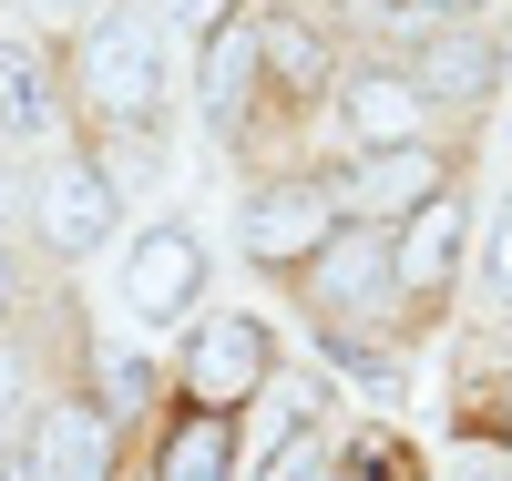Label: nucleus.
I'll use <instances>...</instances> for the list:
<instances>
[{
	"label": "nucleus",
	"mask_w": 512,
	"mask_h": 481,
	"mask_svg": "<svg viewBox=\"0 0 512 481\" xmlns=\"http://www.w3.org/2000/svg\"><path fill=\"white\" fill-rule=\"evenodd\" d=\"M195 287H205V256H195V236L185 226H154V236H134V256H123V297H134V318H185L195 308Z\"/></svg>",
	"instance_id": "2"
},
{
	"label": "nucleus",
	"mask_w": 512,
	"mask_h": 481,
	"mask_svg": "<svg viewBox=\"0 0 512 481\" xmlns=\"http://www.w3.org/2000/svg\"><path fill=\"white\" fill-rule=\"evenodd\" d=\"M492 62H482V41H431L420 52V93H482Z\"/></svg>",
	"instance_id": "13"
},
{
	"label": "nucleus",
	"mask_w": 512,
	"mask_h": 481,
	"mask_svg": "<svg viewBox=\"0 0 512 481\" xmlns=\"http://www.w3.org/2000/svg\"><path fill=\"white\" fill-rule=\"evenodd\" d=\"M400 267H390V236H328L318 246V297H328V308L338 318H359V308H379V287H390Z\"/></svg>",
	"instance_id": "5"
},
{
	"label": "nucleus",
	"mask_w": 512,
	"mask_h": 481,
	"mask_svg": "<svg viewBox=\"0 0 512 481\" xmlns=\"http://www.w3.org/2000/svg\"><path fill=\"white\" fill-rule=\"evenodd\" d=\"M82 93H93L113 123H144L164 103V52H154V31L134 11H113L93 41H82Z\"/></svg>",
	"instance_id": "1"
},
{
	"label": "nucleus",
	"mask_w": 512,
	"mask_h": 481,
	"mask_svg": "<svg viewBox=\"0 0 512 481\" xmlns=\"http://www.w3.org/2000/svg\"><path fill=\"white\" fill-rule=\"evenodd\" d=\"M482 277H492V297H512V205H502V226H492V256H482Z\"/></svg>",
	"instance_id": "18"
},
{
	"label": "nucleus",
	"mask_w": 512,
	"mask_h": 481,
	"mask_svg": "<svg viewBox=\"0 0 512 481\" xmlns=\"http://www.w3.org/2000/svg\"><path fill=\"white\" fill-rule=\"evenodd\" d=\"M11 389H21V379H11V369H0V410H11Z\"/></svg>",
	"instance_id": "22"
},
{
	"label": "nucleus",
	"mask_w": 512,
	"mask_h": 481,
	"mask_svg": "<svg viewBox=\"0 0 512 481\" xmlns=\"http://www.w3.org/2000/svg\"><path fill=\"white\" fill-rule=\"evenodd\" d=\"M185 379H195L205 410H226V400H246V389H267V328H256V318H216V328L195 338Z\"/></svg>",
	"instance_id": "3"
},
{
	"label": "nucleus",
	"mask_w": 512,
	"mask_h": 481,
	"mask_svg": "<svg viewBox=\"0 0 512 481\" xmlns=\"http://www.w3.org/2000/svg\"><path fill=\"white\" fill-rule=\"evenodd\" d=\"M431 185H441V164L420 154V144H390V154H369V164L349 174V205H359V215H400V205L420 215Z\"/></svg>",
	"instance_id": "7"
},
{
	"label": "nucleus",
	"mask_w": 512,
	"mask_h": 481,
	"mask_svg": "<svg viewBox=\"0 0 512 481\" xmlns=\"http://www.w3.org/2000/svg\"><path fill=\"white\" fill-rule=\"evenodd\" d=\"M287 430H297V389H277V379H267V410H256V430H246V461L267 471V461L287 451Z\"/></svg>",
	"instance_id": "16"
},
{
	"label": "nucleus",
	"mask_w": 512,
	"mask_h": 481,
	"mask_svg": "<svg viewBox=\"0 0 512 481\" xmlns=\"http://www.w3.org/2000/svg\"><path fill=\"white\" fill-rule=\"evenodd\" d=\"M328 246V195L318 185H277L246 205V256H267V267H287V256H318Z\"/></svg>",
	"instance_id": "4"
},
{
	"label": "nucleus",
	"mask_w": 512,
	"mask_h": 481,
	"mask_svg": "<svg viewBox=\"0 0 512 481\" xmlns=\"http://www.w3.org/2000/svg\"><path fill=\"white\" fill-rule=\"evenodd\" d=\"M338 113H349V134H359L369 154H390V144H410L420 93H410V82H349V93H338Z\"/></svg>",
	"instance_id": "11"
},
{
	"label": "nucleus",
	"mask_w": 512,
	"mask_h": 481,
	"mask_svg": "<svg viewBox=\"0 0 512 481\" xmlns=\"http://www.w3.org/2000/svg\"><path fill=\"white\" fill-rule=\"evenodd\" d=\"M31 481H103V420H93V410H41V430H31Z\"/></svg>",
	"instance_id": "8"
},
{
	"label": "nucleus",
	"mask_w": 512,
	"mask_h": 481,
	"mask_svg": "<svg viewBox=\"0 0 512 481\" xmlns=\"http://www.w3.org/2000/svg\"><path fill=\"white\" fill-rule=\"evenodd\" d=\"M164 11H175V21H195V31H216V21H226V0H164Z\"/></svg>",
	"instance_id": "20"
},
{
	"label": "nucleus",
	"mask_w": 512,
	"mask_h": 481,
	"mask_svg": "<svg viewBox=\"0 0 512 481\" xmlns=\"http://www.w3.org/2000/svg\"><path fill=\"white\" fill-rule=\"evenodd\" d=\"M441 11H472V0H441Z\"/></svg>",
	"instance_id": "24"
},
{
	"label": "nucleus",
	"mask_w": 512,
	"mask_h": 481,
	"mask_svg": "<svg viewBox=\"0 0 512 481\" xmlns=\"http://www.w3.org/2000/svg\"><path fill=\"white\" fill-rule=\"evenodd\" d=\"M0 481H11V471H0Z\"/></svg>",
	"instance_id": "27"
},
{
	"label": "nucleus",
	"mask_w": 512,
	"mask_h": 481,
	"mask_svg": "<svg viewBox=\"0 0 512 481\" xmlns=\"http://www.w3.org/2000/svg\"><path fill=\"white\" fill-rule=\"evenodd\" d=\"M0 205H11V185H0Z\"/></svg>",
	"instance_id": "26"
},
{
	"label": "nucleus",
	"mask_w": 512,
	"mask_h": 481,
	"mask_svg": "<svg viewBox=\"0 0 512 481\" xmlns=\"http://www.w3.org/2000/svg\"><path fill=\"white\" fill-rule=\"evenodd\" d=\"M41 236H52V246H72V256H93V246L113 236V185H103L93 164L52 174V195H41Z\"/></svg>",
	"instance_id": "6"
},
{
	"label": "nucleus",
	"mask_w": 512,
	"mask_h": 481,
	"mask_svg": "<svg viewBox=\"0 0 512 481\" xmlns=\"http://www.w3.org/2000/svg\"><path fill=\"white\" fill-rule=\"evenodd\" d=\"M31 11H41V21H82V11H93V0H31Z\"/></svg>",
	"instance_id": "21"
},
{
	"label": "nucleus",
	"mask_w": 512,
	"mask_h": 481,
	"mask_svg": "<svg viewBox=\"0 0 512 481\" xmlns=\"http://www.w3.org/2000/svg\"><path fill=\"white\" fill-rule=\"evenodd\" d=\"M103 389H113V410H134V400H144V369L113 348V359H103Z\"/></svg>",
	"instance_id": "19"
},
{
	"label": "nucleus",
	"mask_w": 512,
	"mask_h": 481,
	"mask_svg": "<svg viewBox=\"0 0 512 481\" xmlns=\"http://www.w3.org/2000/svg\"><path fill=\"white\" fill-rule=\"evenodd\" d=\"M246 93H256V31H246V21H216V41H205V123L236 134V123H246Z\"/></svg>",
	"instance_id": "9"
},
{
	"label": "nucleus",
	"mask_w": 512,
	"mask_h": 481,
	"mask_svg": "<svg viewBox=\"0 0 512 481\" xmlns=\"http://www.w3.org/2000/svg\"><path fill=\"white\" fill-rule=\"evenodd\" d=\"M390 267H400L410 287H441V277L461 267V205H441V195H431V205L410 215V236L390 246Z\"/></svg>",
	"instance_id": "10"
},
{
	"label": "nucleus",
	"mask_w": 512,
	"mask_h": 481,
	"mask_svg": "<svg viewBox=\"0 0 512 481\" xmlns=\"http://www.w3.org/2000/svg\"><path fill=\"white\" fill-rule=\"evenodd\" d=\"M256 52H267L287 82H297V93H308V82H318V41L308 31H297V21H267V31H256Z\"/></svg>",
	"instance_id": "15"
},
{
	"label": "nucleus",
	"mask_w": 512,
	"mask_h": 481,
	"mask_svg": "<svg viewBox=\"0 0 512 481\" xmlns=\"http://www.w3.org/2000/svg\"><path fill=\"white\" fill-rule=\"evenodd\" d=\"M0 297H11V267H0Z\"/></svg>",
	"instance_id": "25"
},
{
	"label": "nucleus",
	"mask_w": 512,
	"mask_h": 481,
	"mask_svg": "<svg viewBox=\"0 0 512 481\" xmlns=\"http://www.w3.org/2000/svg\"><path fill=\"white\" fill-rule=\"evenodd\" d=\"M502 144H512V103H502Z\"/></svg>",
	"instance_id": "23"
},
{
	"label": "nucleus",
	"mask_w": 512,
	"mask_h": 481,
	"mask_svg": "<svg viewBox=\"0 0 512 481\" xmlns=\"http://www.w3.org/2000/svg\"><path fill=\"white\" fill-rule=\"evenodd\" d=\"M256 481H328V441H287V451L256 471Z\"/></svg>",
	"instance_id": "17"
},
{
	"label": "nucleus",
	"mask_w": 512,
	"mask_h": 481,
	"mask_svg": "<svg viewBox=\"0 0 512 481\" xmlns=\"http://www.w3.org/2000/svg\"><path fill=\"white\" fill-rule=\"evenodd\" d=\"M0 134H52V82L21 41H0Z\"/></svg>",
	"instance_id": "12"
},
{
	"label": "nucleus",
	"mask_w": 512,
	"mask_h": 481,
	"mask_svg": "<svg viewBox=\"0 0 512 481\" xmlns=\"http://www.w3.org/2000/svg\"><path fill=\"white\" fill-rule=\"evenodd\" d=\"M154 481H226V441H216V420H185Z\"/></svg>",
	"instance_id": "14"
}]
</instances>
